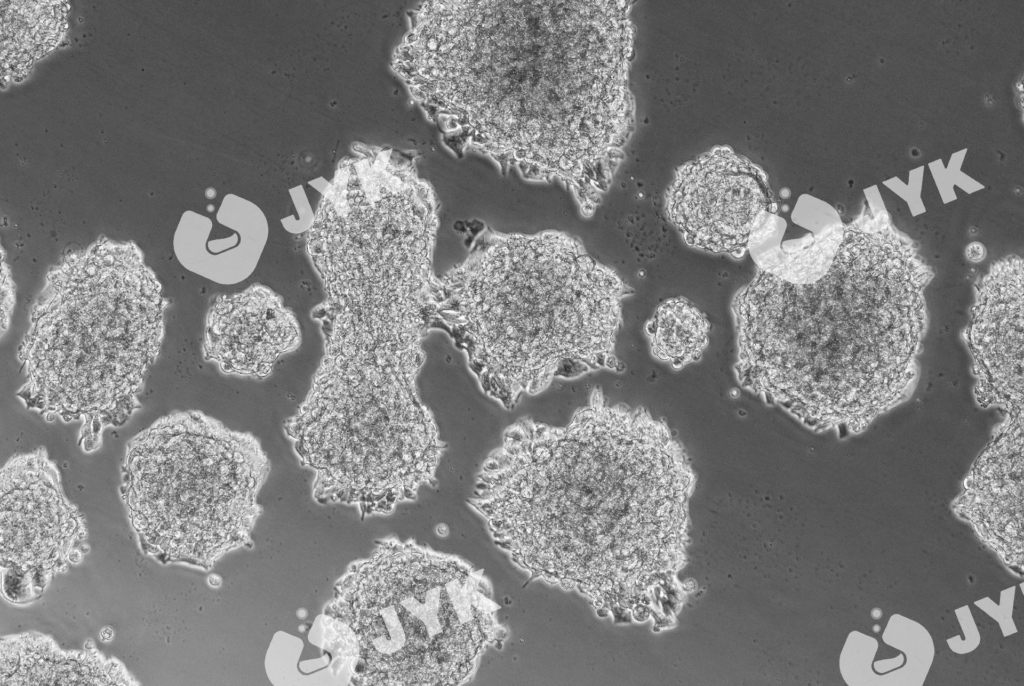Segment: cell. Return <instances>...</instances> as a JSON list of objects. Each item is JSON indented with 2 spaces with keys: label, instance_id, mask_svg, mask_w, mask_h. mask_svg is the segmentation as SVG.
I'll use <instances>...</instances> for the list:
<instances>
[{
  "label": "cell",
  "instance_id": "1",
  "mask_svg": "<svg viewBox=\"0 0 1024 686\" xmlns=\"http://www.w3.org/2000/svg\"><path fill=\"white\" fill-rule=\"evenodd\" d=\"M755 341L768 375L821 417L870 415L894 392L910 359L908 295L891 264L848 235L814 283L763 275Z\"/></svg>",
  "mask_w": 1024,
  "mask_h": 686
},
{
  "label": "cell",
  "instance_id": "2",
  "mask_svg": "<svg viewBox=\"0 0 1024 686\" xmlns=\"http://www.w3.org/2000/svg\"><path fill=\"white\" fill-rule=\"evenodd\" d=\"M38 323L31 365L56 407L103 410L151 358L159 294L136 255L103 247L61 275ZM72 410V409H71Z\"/></svg>",
  "mask_w": 1024,
  "mask_h": 686
},
{
  "label": "cell",
  "instance_id": "3",
  "mask_svg": "<svg viewBox=\"0 0 1024 686\" xmlns=\"http://www.w3.org/2000/svg\"><path fill=\"white\" fill-rule=\"evenodd\" d=\"M772 205L763 172L724 149L681 167L666 200L667 214L687 244L736 258L748 250L756 223Z\"/></svg>",
  "mask_w": 1024,
  "mask_h": 686
},
{
  "label": "cell",
  "instance_id": "4",
  "mask_svg": "<svg viewBox=\"0 0 1024 686\" xmlns=\"http://www.w3.org/2000/svg\"><path fill=\"white\" fill-rule=\"evenodd\" d=\"M970 342L984 389L1015 409L1022 401L1023 262L1005 259L984 277Z\"/></svg>",
  "mask_w": 1024,
  "mask_h": 686
},
{
  "label": "cell",
  "instance_id": "5",
  "mask_svg": "<svg viewBox=\"0 0 1024 686\" xmlns=\"http://www.w3.org/2000/svg\"><path fill=\"white\" fill-rule=\"evenodd\" d=\"M297 340L292 316L261 287L219 303L212 314L210 351L227 371L265 376Z\"/></svg>",
  "mask_w": 1024,
  "mask_h": 686
},
{
  "label": "cell",
  "instance_id": "6",
  "mask_svg": "<svg viewBox=\"0 0 1024 686\" xmlns=\"http://www.w3.org/2000/svg\"><path fill=\"white\" fill-rule=\"evenodd\" d=\"M965 512L1005 559L1022 552V421L983 454L963 502ZM1018 559V558H1017Z\"/></svg>",
  "mask_w": 1024,
  "mask_h": 686
},
{
  "label": "cell",
  "instance_id": "7",
  "mask_svg": "<svg viewBox=\"0 0 1024 686\" xmlns=\"http://www.w3.org/2000/svg\"><path fill=\"white\" fill-rule=\"evenodd\" d=\"M708 331L705 316L685 298L664 301L646 325L653 354L675 368L701 357Z\"/></svg>",
  "mask_w": 1024,
  "mask_h": 686
},
{
  "label": "cell",
  "instance_id": "8",
  "mask_svg": "<svg viewBox=\"0 0 1024 686\" xmlns=\"http://www.w3.org/2000/svg\"><path fill=\"white\" fill-rule=\"evenodd\" d=\"M967 256L973 261H979L984 256V248L979 243H972L967 247Z\"/></svg>",
  "mask_w": 1024,
  "mask_h": 686
},
{
  "label": "cell",
  "instance_id": "9",
  "mask_svg": "<svg viewBox=\"0 0 1024 686\" xmlns=\"http://www.w3.org/2000/svg\"><path fill=\"white\" fill-rule=\"evenodd\" d=\"M113 630L110 627H104L100 631V637L103 641H110L113 638Z\"/></svg>",
  "mask_w": 1024,
  "mask_h": 686
},
{
  "label": "cell",
  "instance_id": "10",
  "mask_svg": "<svg viewBox=\"0 0 1024 686\" xmlns=\"http://www.w3.org/2000/svg\"><path fill=\"white\" fill-rule=\"evenodd\" d=\"M68 559H69V561H71L73 563H79L81 561V559H82V554L78 550H75V549L70 550L69 553H68Z\"/></svg>",
  "mask_w": 1024,
  "mask_h": 686
},
{
  "label": "cell",
  "instance_id": "11",
  "mask_svg": "<svg viewBox=\"0 0 1024 686\" xmlns=\"http://www.w3.org/2000/svg\"><path fill=\"white\" fill-rule=\"evenodd\" d=\"M208 582L211 586L217 587L221 584V579L219 576L212 574L209 576Z\"/></svg>",
  "mask_w": 1024,
  "mask_h": 686
},
{
  "label": "cell",
  "instance_id": "12",
  "mask_svg": "<svg viewBox=\"0 0 1024 686\" xmlns=\"http://www.w3.org/2000/svg\"><path fill=\"white\" fill-rule=\"evenodd\" d=\"M436 531H437V533L439 535L446 536L448 534V532H449V529H448V526L446 524L442 523V524H439L437 526Z\"/></svg>",
  "mask_w": 1024,
  "mask_h": 686
},
{
  "label": "cell",
  "instance_id": "13",
  "mask_svg": "<svg viewBox=\"0 0 1024 686\" xmlns=\"http://www.w3.org/2000/svg\"><path fill=\"white\" fill-rule=\"evenodd\" d=\"M597 614L600 617H605L608 614V610L603 607H600V609H597Z\"/></svg>",
  "mask_w": 1024,
  "mask_h": 686
},
{
  "label": "cell",
  "instance_id": "14",
  "mask_svg": "<svg viewBox=\"0 0 1024 686\" xmlns=\"http://www.w3.org/2000/svg\"><path fill=\"white\" fill-rule=\"evenodd\" d=\"M731 392H733V394H731V396H732V397H738V396H739V393H738V390H737V389H734V390H733V391H731Z\"/></svg>",
  "mask_w": 1024,
  "mask_h": 686
}]
</instances>
